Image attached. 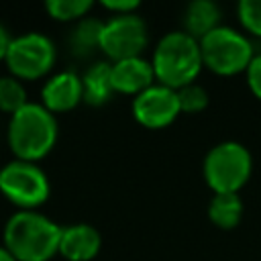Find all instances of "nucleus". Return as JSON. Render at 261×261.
<instances>
[{"label": "nucleus", "mask_w": 261, "mask_h": 261, "mask_svg": "<svg viewBox=\"0 0 261 261\" xmlns=\"http://www.w3.org/2000/svg\"><path fill=\"white\" fill-rule=\"evenodd\" d=\"M0 261H16V257L4 245H0Z\"/></svg>", "instance_id": "24"}, {"label": "nucleus", "mask_w": 261, "mask_h": 261, "mask_svg": "<svg viewBox=\"0 0 261 261\" xmlns=\"http://www.w3.org/2000/svg\"><path fill=\"white\" fill-rule=\"evenodd\" d=\"M133 118L145 128H165L179 116L177 90H171L163 84H153L145 92L133 98L130 104Z\"/></svg>", "instance_id": "9"}, {"label": "nucleus", "mask_w": 261, "mask_h": 261, "mask_svg": "<svg viewBox=\"0 0 261 261\" xmlns=\"http://www.w3.org/2000/svg\"><path fill=\"white\" fill-rule=\"evenodd\" d=\"M253 171V155L239 141H220L208 149L202 173L214 194H239Z\"/></svg>", "instance_id": "4"}, {"label": "nucleus", "mask_w": 261, "mask_h": 261, "mask_svg": "<svg viewBox=\"0 0 261 261\" xmlns=\"http://www.w3.org/2000/svg\"><path fill=\"white\" fill-rule=\"evenodd\" d=\"M245 77H247V86L253 92V96L261 100V53H255L253 61L249 63L245 71Z\"/></svg>", "instance_id": "21"}, {"label": "nucleus", "mask_w": 261, "mask_h": 261, "mask_svg": "<svg viewBox=\"0 0 261 261\" xmlns=\"http://www.w3.org/2000/svg\"><path fill=\"white\" fill-rule=\"evenodd\" d=\"M61 228L37 210H16L4 224L2 245L16 261H51L59 253Z\"/></svg>", "instance_id": "1"}, {"label": "nucleus", "mask_w": 261, "mask_h": 261, "mask_svg": "<svg viewBox=\"0 0 261 261\" xmlns=\"http://www.w3.org/2000/svg\"><path fill=\"white\" fill-rule=\"evenodd\" d=\"M243 200L239 194H214L208 204V218L222 230L234 228L243 218Z\"/></svg>", "instance_id": "15"}, {"label": "nucleus", "mask_w": 261, "mask_h": 261, "mask_svg": "<svg viewBox=\"0 0 261 261\" xmlns=\"http://www.w3.org/2000/svg\"><path fill=\"white\" fill-rule=\"evenodd\" d=\"M151 63L157 84H163L171 90L190 86L204 67L200 41L188 35L184 29L169 31L157 41Z\"/></svg>", "instance_id": "3"}, {"label": "nucleus", "mask_w": 261, "mask_h": 261, "mask_svg": "<svg viewBox=\"0 0 261 261\" xmlns=\"http://www.w3.org/2000/svg\"><path fill=\"white\" fill-rule=\"evenodd\" d=\"M149 45V27L137 12L114 14L104 20L100 51L114 61L141 57Z\"/></svg>", "instance_id": "8"}, {"label": "nucleus", "mask_w": 261, "mask_h": 261, "mask_svg": "<svg viewBox=\"0 0 261 261\" xmlns=\"http://www.w3.org/2000/svg\"><path fill=\"white\" fill-rule=\"evenodd\" d=\"M177 100H179V110L186 114H198L208 106V92L200 84H190L177 90Z\"/></svg>", "instance_id": "19"}, {"label": "nucleus", "mask_w": 261, "mask_h": 261, "mask_svg": "<svg viewBox=\"0 0 261 261\" xmlns=\"http://www.w3.org/2000/svg\"><path fill=\"white\" fill-rule=\"evenodd\" d=\"M100 6L110 12V16L114 14H130V12H137L141 2L139 0H102Z\"/></svg>", "instance_id": "22"}, {"label": "nucleus", "mask_w": 261, "mask_h": 261, "mask_svg": "<svg viewBox=\"0 0 261 261\" xmlns=\"http://www.w3.org/2000/svg\"><path fill=\"white\" fill-rule=\"evenodd\" d=\"M92 0H47L45 10L53 20L59 22H77L88 16L92 10Z\"/></svg>", "instance_id": "18"}, {"label": "nucleus", "mask_w": 261, "mask_h": 261, "mask_svg": "<svg viewBox=\"0 0 261 261\" xmlns=\"http://www.w3.org/2000/svg\"><path fill=\"white\" fill-rule=\"evenodd\" d=\"M55 59V43L47 35L31 31L12 39L4 63L10 75L18 77L20 82H35L53 69Z\"/></svg>", "instance_id": "7"}, {"label": "nucleus", "mask_w": 261, "mask_h": 261, "mask_svg": "<svg viewBox=\"0 0 261 261\" xmlns=\"http://www.w3.org/2000/svg\"><path fill=\"white\" fill-rule=\"evenodd\" d=\"M110 77L114 94H126L133 98L155 84L153 63L147 61L143 55L110 63Z\"/></svg>", "instance_id": "11"}, {"label": "nucleus", "mask_w": 261, "mask_h": 261, "mask_svg": "<svg viewBox=\"0 0 261 261\" xmlns=\"http://www.w3.org/2000/svg\"><path fill=\"white\" fill-rule=\"evenodd\" d=\"M82 86H84V102L90 106H102L106 104L112 94V77H110V63L96 61L82 73Z\"/></svg>", "instance_id": "14"}, {"label": "nucleus", "mask_w": 261, "mask_h": 261, "mask_svg": "<svg viewBox=\"0 0 261 261\" xmlns=\"http://www.w3.org/2000/svg\"><path fill=\"white\" fill-rule=\"evenodd\" d=\"M29 100L27 88L24 84L14 77V75H0V112L4 114H14L16 110H20Z\"/></svg>", "instance_id": "17"}, {"label": "nucleus", "mask_w": 261, "mask_h": 261, "mask_svg": "<svg viewBox=\"0 0 261 261\" xmlns=\"http://www.w3.org/2000/svg\"><path fill=\"white\" fill-rule=\"evenodd\" d=\"M237 14L241 27L249 35L261 37V0H241L237 4Z\"/></svg>", "instance_id": "20"}, {"label": "nucleus", "mask_w": 261, "mask_h": 261, "mask_svg": "<svg viewBox=\"0 0 261 261\" xmlns=\"http://www.w3.org/2000/svg\"><path fill=\"white\" fill-rule=\"evenodd\" d=\"M102 247V237L96 226L75 222L61 228L59 255L65 261H92Z\"/></svg>", "instance_id": "12"}, {"label": "nucleus", "mask_w": 261, "mask_h": 261, "mask_svg": "<svg viewBox=\"0 0 261 261\" xmlns=\"http://www.w3.org/2000/svg\"><path fill=\"white\" fill-rule=\"evenodd\" d=\"M12 39H14V37L10 35V31L0 22V61L6 59V53H8V49H10Z\"/></svg>", "instance_id": "23"}, {"label": "nucleus", "mask_w": 261, "mask_h": 261, "mask_svg": "<svg viewBox=\"0 0 261 261\" xmlns=\"http://www.w3.org/2000/svg\"><path fill=\"white\" fill-rule=\"evenodd\" d=\"M220 18H222V10L214 0H194L184 8L181 24L188 35L200 41L210 31L220 27Z\"/></svg>", "instance_id": "13"}, {"label": "nucleus", "mask_w": 261, "mask_h": 261, "mask_svg": "<svg viewBox=\"0 0 261 261\" xmlns=\"http://www.w3.org/2000/svg\"><path fill=\"white\" fill-rule=\"evenodd\" d=\"M102 29H104V20H100L96 16H86V18L77 20L69 33L71 51L75 55H88L94 49H100Z\"/></svg>", "instance_id": "16"}, {"label": "nucleus", "mask_w": 261, "mask_h": 261, "mask_svg": "<svg viewBox=\"0 0 261 261\" xmlns=\"http://www.w3.org/2000/svg\"><path fill=\"white\" fill-rule=\"evenodd\" d=\"M59 135L57 116L49 112L41 102H27L8 120V147L14 159L37 163L45 159Z\"/></svg>", "instance_id": "2"}, {"label": "nucleus", "mask_w": 261, "mask_h": 261, "mask_svg": "<svg viewBox=\"0 0 261 261\" xmlns=\"http://www.w3.org/2000/svg\"><path fill=\"white\" fill-rule=\"evenodd\" d=\"M200 51L204 67L216 75L245 73L255 57L251 39L226 24L216 27L200 39Z\"/></svg>", "instance_id": "5"}, {"label": "nucleus", "mask_w": 261, "mask_h": 261, "mask_svg": "<svg viewBox=\"0 0 261 261\" xmlns=\"http://www.w3.org/2000/svg\"><path fill=\"white\" fill-rule=\"evenodd\" d=\"M80 102H84L82 75L71 69H61L53 73L41 88V104L53 114L69 112Z\"/></svg>", "instance_id": "10"}, {"label": "nucleus", "mask_w": 261, "mask_h": 261, "mask_svg": "<svg viewBox=\"0 0 261 261\" xmlns=\"http://www.w3.org/2000/svg\"><path fill=\"white\" fill-rule=\"evenodd\" d=\"M0 173H2V165H0Z\"/></svg>", "instance_id": "25"}, {"label": "nucleus", "mask_w": 261, "mask_h": 261, "mask_svg": "<svg viewBox=\"0 0 261 261\" xmlns=\"http://www.w3.org/2000/svg\"><path fill=\"white\" fill-rule=\"evenodd\" d=\"M0 192L18 210H37L51 194V184L41 165L12 159L2 165Z\"/></svg>", "instance_id": "6"}]
</instances>
